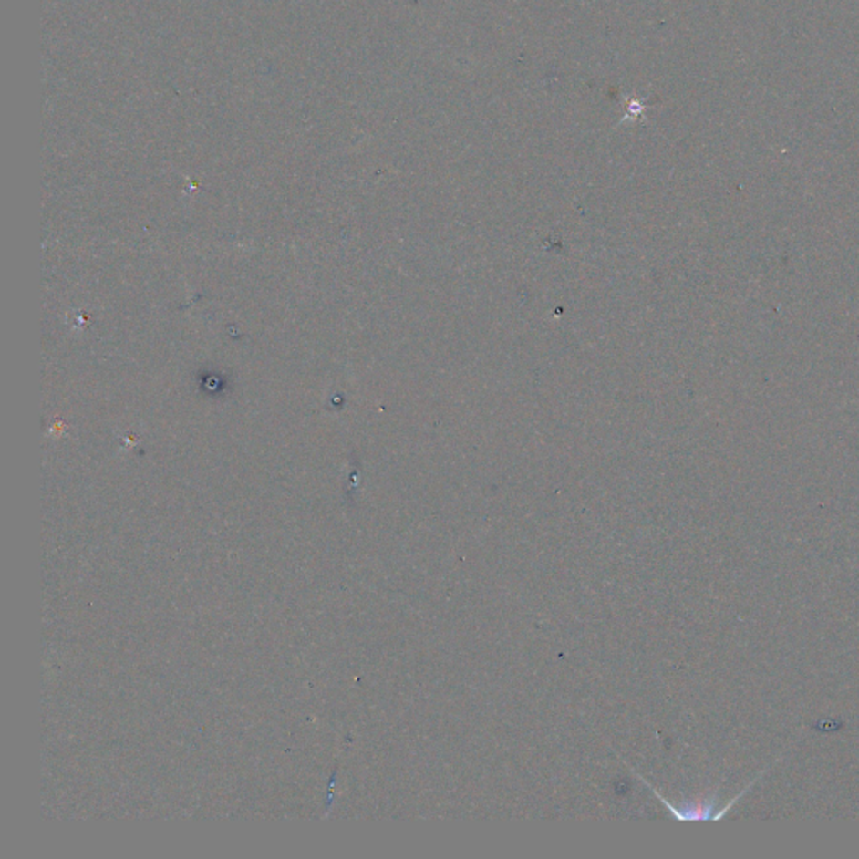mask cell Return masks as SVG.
Listing matches in <instances>:
<instances>
[{
	"mask_svg": "<svg viewBox=\"0 0 859 859\" xmlns=\"http://www.w3.org/2000/svg\"><path fill=\"white\" fill-rule=\"evenodd\" d=\"M643 781H645V779H643ZM645 782H647V781H645ZM647 784H648V782H647ZM648 786H650V784H648ZM650 789L655 792V796L660 797L661 802L667 806V809L670 811L677 821H720L719 812H715V807H717V802H719V796H717V794L709 796L707 799L700 801V802H685V804L677 806V804H671L670 801H667L665 797L661 796L657 789H653L651 786Z\"/></svg>",
	"mask_w": 859,
	"mask_h": 859,
	"instance_id": "cell-1",
	"label": "cell"
}]
</instances>
